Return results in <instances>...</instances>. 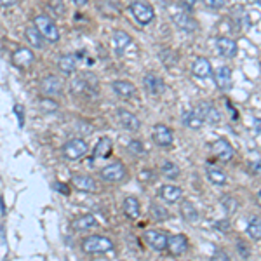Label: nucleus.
Listing matches in <instances>:
<instances>
[{"mask_svg":"<svg viewBox=\"0 0 261 261\" xmlns=\"http://www.w3.org/2000/svg\"><path fill=\"white\" fill-rule=\"evenodd\" d=\"M35 23V30L42 35V38L49 42H58L59 40V28L56 26V23L52 19H49L47 16H37L33 19Z\"/></svg>","mask_w":261,"mask_h":261,"instance_id":"nucleus-1","label":"nucleus"},{"mask_svg":"<svg viewBox=\"0 0 261 261\" xmlns=\"http://www.w3.org/2000/svg\"><path fill=\"white\" fill-rule=\"evenodd\" d=\"M169 12H171V17H172V21H174L176 26H178L181 31H185V33H192V31H195L197 28H199V24L195 23V19H193L188 12H185V9L171 7Z\"/></svg>","mask_w":261,"mask_h":261,"instance_id":"nucleus-2","label":"nucleus"},{"mask_svg":"<svg viewBox=\"0 0 261 261\" xmlns=\"http://www.w3.org/2000/svg\"><path fill=\"white\" fill-rule=\"evenodd\" d=\"M87 153V143L82 137H73L63 144V157L66 160H79Z\"/></svg>","mask_w":261,"mask_h":261,"instance_id":"nucleus-3","label":"nucleus"},{"mask_svg":"<svg viewBox=\"0 0 261 261\" xmlns=\"http://www.w3.org/2000/svg\"><path fill=\"white\" fill-rule=\"evenodd\" d=\"M114 248V242L103 235H91L82 241V249L86 253H107Z\"/></svg>","mask_w":261,"mask_h":261,"instance_id":"nucleus-4","label":"nucleus"},{"mask_svg":"<svg viewBox=\"0 0 261 261\" xmlns=\"http://www.w3.org/2000/svg\"><path fill=\"white\" fill-rule=\"evenodd\" d=\"M130 12H132V16L136 17L139 24H150L155 17L153 7L148 2H143V0H136V2L130 3Z\"/></svg>","mask_w":261,"mask_h":261,"instance_id":"nucleus-5","label":"nucleus"},{"mask_svg":"<svg viewBox=\"0 0 261 261\" xmlns=\"http://www.w3.org/2000/svg\"><path fill=\"white\" fill-rule=\"evenodd\" d=\"M101 178L105 179V181H121V179L126 178V167L122 162H112V164L105 165L103 169H101Z\"/></svg>","mask_w":261,"mask_h":261,"instance_id":"nucleus-6","label":"nucleus"},{"mask_svg":"<svg viewBox=\"0 0 261 261\" xmlns=\"http://www.w3.org/2000/svg\"><path fill=\"white\" fill-rule=\"evenodd\" d=\"M167 235L164 232H158V230H146L144 232V242L150 246L151 249L155 251H164L167 248Z\"/></svg>","mask_w":261,"mask_h":261,"instance_id":"nucleus-7","label":"nucleus"},{"mask_svg":"<svg viewBox=\"0 0 261 261\" xmlns=\"http://www.w3.org/2000/svg\"><path fill=\"white\" fill-rule=\"evenodd\" d=\"M195 110L199 112V115L202 117L204 122H209V124H220L221 122V112L214 105L204 101V103H199V107Z\"/></svg>","mask_w":261,"mask_h":261,"instance_id":"nucleus-8","label":"nucleus"},{"mask_svg":"<svg viewBox=\"0 0 261 261\" xmlns=\"http://www.w3.org/2000/svg\"><path fill=\"white\" fill-rule=\"evenodd\" d=\"M172 139H174V134H172L171 128L164 124H157L153 128V141L162 148H167L172 144Z\"/></svg>","mask_w":261,"mask_h":261,"instance_id":"nucleus-9","label":"nucleus"},{"mask_svg":"<svg viewBox=\"0 0 261 261\" xmlns=\"http://www.w3.org/2000/svg\"><path fill=\"white\" fill-rule=\"evenodd\" d=\"M40 89L45 96H59L63 91V80L58 75H49L42 80Z\"/></svg>","mask_w":261,"mask_h":261,"instance_id":"nucleus-10","label":"nucleus"},{"mask_svg":"<svg viewBox=\"0 0 261 261\" xmlns=\"http://www.w3.org/2000/svg\"><path fill=\"white\" fill-rule=\"evenodd\" d=\"M213 153H214V157H218L220 160L228 162L234 158L235 151H234V146H232L227 139H216L213 143Z\"/></svg>","mask_w":261,"mask_h":261,"instance_id":"nucleus-11","label":"nucleus"},{"mask_svg":"<svg viewBox=\"0 0 261 261\" xmlns=\"http://www.w3.org/2000/svg\"><path fill=\"white\" fill-rule=\"evenodd\" d=\"M216 49L223 58H234L237 54V42L228 37H218L216 38Z\"/></svg>","mask_w":261,"mask_h":261,"instance_id":"nucleus-12","label":"nucleus"},{"mask_svg":"<svg viewBox=\"0 0 261 261\" xmlns=\"http://www.w3.org/2000/svg\"><path fill=\"white\" fill-rule=\"evenodd\" d=\"M186 248H188V241H186L185 235L178 234V235H172V237L167 239V248L169 253H171L172 256H181L183 253L186 251Z\"/></svg>","mask_w":261,"mask_h":261,"instance_id":"nucleus-13","label":"nucleus"},{"mask_svg":"<svg viewBox=\"0 0 261 261\" xmlns=\"http://www.w3.org/2000/svg\"><path fill=\"white\" fill-rule=\"evenodd\" d=\"M12 61L16 66H19V68H28V66L33 65L35 61V54L31 52V49L28 47H19L16 52L12 54Z\"/></svg>","mask_w":261,"mask_h":261,"instance_id":"nucleus-14","label":"nucleus"},{"mask_svg":"<svg viewBox=\"0 0 261 261\" xmlns=\"http://www.w3.org/2000/svg\"><path fill=\"white\" fill-rule=\"evenodd\" d=\"M214 82H216L218 89L221 91H230L232 89V70L228 66H220L214 72Z\"/></svg>","mask_w":261,"mask_h":261,"instance_id":"nucleus-15","label":"nucleus"},{"mask_svg":"<svg viewBox=\"0 0 261 261\" xmlns=\"http://www.w3.org/2000/svg\"><path fill=\"white\" fill-rule=\"evenodd\" d=\"M143 86H144V89H146L150 94H153V96L162 94V93H164V89H165L164 80H162L160 77L153 75V73H148V75H144Z\"/></svg>","mask_w":261,"mask_h":261,"instance_id":"nucleus-16","label":"nucleus"},{"mask_svg":"<svg viewBox=\"0 0 261 261\" xmlns=\"http://www.w3.org/2000/svg\"><path fill=\"white\" fill-rule=\"evenodd\" d=\"M112 44H114V49L115 52H117L119 56L124 54L126 51L129 49V45L132 44V40H130V37L126 31H115L114 35H112Z\"/></svg>","mask_w":261,"mask_h":261,"instance_id":"nucleus-17","label":"nucleus"},{"mask_svg":"<svg viewBox=\"0 0 261 261\" xmlns=\"http://www.w3.org/2000/svg\"><path fill=\"white\" fill-rule=\"evenodd\" d=\"M117 115H119V121H121V124L124 126V129L130 130V132H136V130H139L141 122H139V119H137L134 114H130V112H128V110H119Z\"/></svg>","mask_w":261,"mask_h":261,"instance_id":"nucleus-18","label":"nucleus"},{"mask_svg":"<svg viewBox=\"0 0 261 261\" xmlns=\"http://www.w3.org/2000/svg\"><path fill=\"white\" fill-rule=\"evenodd\" d=\"M72 183H73V186H75L77 190H80V192H96V188H98V185H96V181H94L91 176H87V174H79V176H73V179H72Z\"/></svg>","mask_w":261,"mask_h":261,"instance_id":"nucleus-19","label":"nucleus"},{"mask_svg":"<svg viewBox=\"0 0 261 261\" xmlns=\"http://www.w3.org/2000/svg\"><path fill=\"white\" fill-rule=\"evenodd\" d=\"M192 72L199 79H209L213 75V68H211V63L206 58H197L192 65Z\"/></svg>","mask_w":261,"mask_h":261,"instance_id":"nucleus-20","label":"nucleus"},{"mask_svg":"<svg viewBox=\"0 0 261 261\" xmlns=\"http://www.w3.org/2000/svg\"><path fill=\"white\" fill-rule=\"evenodd\" d=\"M183 124H185L186 128L193 129V130H199L204 124H206V122L202 121V117L199 115V112L193 108V110H188V112L183 114Z\"/></svg>","mask_w":261,"mask_h":261,"instance_id":"nucleus-21","label":"nucleus"},{"mask_svg":"<svg viewBox=\"0 0 261 261\" xmlns=\"http://www.w3.org/2000/svg\"><path fill=\"white\" fill-rule=\"evenodd\" d=\"M181 195H183V192H181V188H179V186L164 185V186L160 188V197L165 200V202H169V204L178 202V200L181 199Z\"/></svg>","mask_w":261,"mask_h":261,"instance_id":"nucleus-22","label":"nucleus"},{"mask_svg":"<svg viewBox=\"0 0 261 261\" xmlns=\"http://www.w3.org/2000/svg\"><path fill=\"white\" fill-rule=\"evenodd\" d=\"M112 87H114L115 94H119L121 98H132L134 94H136L134 84L126 82V80H115V82L112 84Z\"/></svg>","mask_w":261,"mask_h":261,"instance_id":"nucleus-23","label":"nucleus"},{"mask_svg":"<svg viewBox=\"0 0 261 261\" xmlns=\"http://www.w3.org/2000/svg\"><path fill=\"white\" fill-rule=\"evenodd\" d=\"M96 218L93 216V214H84V216H80V218H77L75 221L72 223V228L75 232H84V230H87V228H93V227H96Z\"/></svg>","mask_w":261,"mask_h":261,"instance_id":"nucleus-24","label":"nucleus"},{"mask_svg":"<svg viewBox=\"0 0 261 261\" xmlns=\"http://www.w3.org/2000/svg\"><path fill=\"white\" fill-rule=\"evenodd\" d=\"M207 178H209V181L216 186H223V185H227V181H228L227 172H223L218 167H211V165L207 167Z\"/></svg>","mask_w":261,"mask_h":261,"instance_id":"nucleus-25","label":"nucleus"},{"mask_svg":"<svg viewBox=\"0 0 261 261\" xmlns=\"http://www.w3.org/2000/svg\"><path fill=\"white\" fill-rule=\"evenodd\" d=\"M58 66L63 73H72L77 68V58L73 54H63L58 59Z\"/></svg>","mask_w":261,"mask_h":261,"instance_id":"nucleus-26","label":"nucleus"},{"mask_svg":"<svg viewBox=\"0 0 261 261\" xmlns=\"http://www.w3.org/2000/svg\"><path fill=\"white\" fill-rule=\"evenodd\" d=\"M110 151H112V139L110 137H101V139L98 141L96 146H94V158L108 157Z\"/></svg>","mask_w":261,"mask_h":261,"instance_id":"nucleus-27","label":"nucleus"},{"mask_svg":"<svg viewBox=\"0 0 261 261\" xmlns=\"http://www.w3.org/2000/svg\"><path fill=\"white\" fill-rule=\"evenodd\" d=\"M181 213H183V216H185V220H188L190 223H197V221L200 220L199 211L195 209V206H193V204L190 202V200H185V202H183Z\"/></svg>","mask_w":261,"mask_h":261,"instance_id":"nucleus-28","label":"nucleus"},{"mask_svg":"<svg viewBox=\"0 0 261 261\" xmlns=\"http://www.w3.org/2000/svg\"><path fill=\"white\" fill-rule=\"evenodd\" d=\"M124 213L128 214V218H130V220H136L139 216V204H137V200L134 197H128L124 200Z\"/></svg>","mask_w":261,"mask_h":261,"instance_id":"nucleus-29","label":"nucleus"},{"mask_svg":"<svg viewBox=\"0 0 261 261\" xmlns=\"http://www.w3.org/2000/svg\"><path fill=\"white\" fill-rule=\"evenodd\" d=\"M24 35H26V40L31 44V47L42 49V45H44V38H42V35L38 33L35 28H26V30H24Z\"/></svg>","mask_w":261,"mask_h":261,"instance_id":"nucleus-30","label":"nucleus"},{"mask_svg":"<svg viewBox=\"0 0 261 261\" xmlns=\"http://www.w3.org/2000/svg\"><path fill=\"white\" fill-rule=\"evenodd\" d=\"M248 234H249V237H251L253 241H256V242H258L260 239H261V221H260L258 216L251 218V220H249Z\"/></svg>","mask_w":261,"mask_h":261,"instance_id":"nucleus-31","label":"nucleus"},{"mask_svg":"<svg viewBox=\"0 0 261 261\" xmlns=\"http://www.w3.org/2000/svg\"><path fill=\"white\" fill-rule=\"evenodd\" d=\"M150 214H151V218H153L155 221H165L169 218V211L165 209L164 206L157 204V202H153L150 206Z\"/></svg>","mask_w":261,"mask_h":261,"instance_id":"nucleus-32","label":"nucleus"},{"mask_svg":"<svg viewBox=\"0 0 261 261\" xmlns=\"http://www.w3.org/2000/svg\"><path fill=\"white\" fill-rule=\"evenodd\" d=\"M162 174H164L165 178L176 179L179 176V167L174 164V162H165V164L162 165Z\"/></svg>","mask_w":261,"mask_h":261,"instance_id":"nucleus-33","label":"nucleus"},{"mask_svg":"<svg viewBox=\"0 0 261 261\" xmlns=\"http://www.w3.org/2000/svg\"><path fill=\"white\" fill-rule=\"evenodd\" d=\"M221 204H223V207H225L227 213H234V211L237 209V200H235L234 197H225Z\"/></svg>","mask_w":261,"mask_h":261,"instance_id":"nucleus-34","label":"nucleus"},{"mask_svg":"<svg viewBox=\"0 0 261 261\" xmlns=\"http://www.w3.org/2000/svg\"><path fill=\"white\" fill-rule=\"evenodd\" d=\"M204 3H206L209 9H214V10H218V9H223L225 7V0H202Z\"/></svg>","mask_w":261,"mask_h":261,"instance_id":"nucleus-35","label":"nucleus"},{"mask_svg":"<svg viewBox=\"0 0 261 261\" xmlns=\"http://www.w3.org/2000/svg\"><path fill=\"white\" fill-rule=\"evenodd\" d=\"M237 251L241 253V256H242V258H244V260H248L249 256H251V251H249V248H248V246H246L242 241L237 244Z\"/></svg>","mask_w":261,"mask_h":261,"instance_id":"nucleus-36","label":"nucleus"},{"mask_svg":"<svg viewBox=\"0 0 261 261\" xmlns=\"http://www.w3.org/2000/svg\"><path fill=\"white\" fill-rule=\"evenodd\" d=\"M129 150L132 151V153H143V150H144L143 143H139V141H136V139L130 141V143H129Z\"/></svg>","mask_w":261,"mask_h":261,"instance_id":"nucleus-37","label":"nucleus"},{"mask_svg":"<svg viewBox=\"0 0 261 261\" xmlns=\"http://www.w3.org/2000/svg\"><path fill=\"white\" fill-rule=\"evenodd\" d=\"M51 3H54V5H51V9L56 14H65V5H63L61 0H51Z\"/></svg>","mask_w":261,"mask_h":261,"instance_id":"nucleus-38","label":"nucleus"},{"mask_svg":"<svg viewBox=\"0 0 261 261\" xmlns=\"http://www.w3.org/2000/svg\"><path fill=\"white\" fill-rule=\"evenodd\" d=\"M14 112H16L17 119H19V128H23V126H24V115H23V107H21V105H16V107H14Z\"/></svg>","mask_w":261,"mask_h":261,"instance_id":"nucleus-39","label":"nucleus"},{"mask_svg":"<svg viewBox=\"0 0 261 261\" xmlns=\"http://www.w3.org/2000/svg\"><path fill=\"white\" fill-rule=\"evenodd\" d=\"M214 261H230V258H228L227 253H223V251H216V253H214Z\"/></svg>","mask_w":261,"mask_h":261,"instance_id":"nucleus-40","label":"nucleus"},{"mask_svg":"<svg viewBox=\"0 0 261 261\" xmlns=\"http://www.w3.org/2000/svg\"><path fill=\"white\" fill-rule=\"evenodd\" d=\"M216 227L220 228L221 232H228V230H230V223H228V221H216Z\"/></svg>","mask_w":261,"mask_h":261,"instance_id":"nucleus-41","label":"nucleus"},{"mask_svg":"<svg viewBox=\"0 0 261 261\" xmlns=\"http://www.w3.org/2000/svg\"><path fill=\"white\" fill-rule=\"evenodd\" d=\"M150 178H151V171H148V169H144V171L139 172V179H141V181H148Z\"/></svg>","mask_w":261,"mask_h":261,"instance_id":"nucleus-42","label":"nucleus"},{"mask_svg":"<svg viewBox=\"0 0 261 261\" xmlns=\"http://www.w3.org/2000/svg\"><path fill=\"white\" fill-rule=\"evenodd\" d=\"M195 2H197V0H179V3H181V5H185L186 9H192V7L195 5Z\"/></svg>","mask_w":261,"mask_h":261,"instance_id":"nucleus-43","label":"nucleus"},{"mask_svg":"<svg viewBox=\"0 0 261 261\" xmlns=\"http://www.w3.org/2000/svg\"><path fill=\"white\" fill-rule=\"evenodd\" d=\"M251 174H260V162L256 160L255 164H251Z\"/></svg>","mask_w":261,"mask_h":261,"instance_id":"nucleus-44","label":"nucleus"},{"mask_svg":"<svg viewBox=\"0 0 261 261\" xmlns=\"http://www.w3.org/2000/svg\"><path fill=\"white\" fill-rule=\"evenodd\" d=\"M54 186H56V190H61V192L65 193V195H68L70 190H68V188H65V185H63V183H56Z\"/></svg>","mask_w":261,"mask_h":261,"instance_id":"nucleus-45","label":"nucleus"},{"mask_svg":"<svg viewBox=\"0 0 261 261\" xmlns=\"http://www.w3.org/2000/svg\"><path fill=\"white\" fill-rule=\"evenodd\" d=\"M16 3V0H0V5H3V7H10V5H14Z\"/></svg>","mask_w":261,"mask_h":261,"instance_id":"nucleus-46","label":"nucleus"},{"mask_svg":"<svg viewBox=\"0 0 261 261\" xmlns=\"http://www.w3.org/2000/svg\"><path fill=\"white\" fill-rule=\"evenodd\" d=\"M72 2L75 3V5L82 7V5H86V3H87V0H72Z\"/></svg>","mask_w":261,"mask_h":261,"instance_id":"nucleus-47","label":"nucleus"},{"mask_svg":"<svg viewBox=\"0 0 261 261\" xmlns=\"http://www.w3.org/2000/svg\"><path fill=\"white\" fill-rule=\"evenodd\" d=\"M256 132H260V121L256 119Z\"/></svg>","mask_w":261,"mask_h":261,"instance_id":"nucleus-48","label":"nucleus"}]
</instances>
